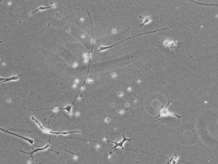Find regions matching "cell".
<instances>
[{
	"instance_id": "obj_1",
	"label": "cell",
	"mask_w": 218,
	"mask_h": 164,
	"mask_svg": "<svg viewBox=\"0 0 218 164\" xmlns=\"http://www.w3.org/2000/svg\"><path fill=\"white\" fill-rule=\"evenodd\" d=\"M31 119L32 121H34L36 124L40 128L41 130L44 132H47V133H49V134H55L56 135H60V134H62L63 135H68L69 134H71V133H78L79 132V131L77 130V131H73L70 132H53L51 131V130H49L45 128L43 126H42L41 123L38 120L36 119L33 116L31 117Z\"/></svg>"
},
{
	"instance_id": "obj_2",
	"label": "cell",
	"mask_w": 218,
	"mask_h": 164,
	"mask_svg": "<svg viewBox=\"0 0 218 164\" xmlns=\"http://www.w3.org/2000/svg\"><path fill=\"white\" fill-rule=\"evenodd\" d=\"M170 104V102H168V104L167 105L166 107L164 108L163 106H162V110L160 111V112L158 113L157 116L156 117V119L158 118V117H166V116H168V115H171V116H174L175 117H178L179 119V120H180V119L182 117V116H179V115H176V114H175V113H173V112H170L169 111L167 110V107L169 106V104Z\"/></svg>"
},
{
	"instance_id": "obj_3",
	"label": "cell",
	"mask_w": 218,
	"mask_h": 164,
	"mask_svg": "<svg viewBox=\"0 0 218 164\" xmlns=\"http://www.w3.org/2000/svg\"><path fill=\"white\" fill-rule=\"evenodd\" d=\"M164 30V29L161 30H155V31H152V32H149L147 33H141V34H138V35H136V36H134V37H132L129 38L127 39H125V40H123V41H120V42H119V43H117V44H115V45H112L110 46H101L100 47L99 49V52H101V51H103V50H105L110 49V48H111L112 47L114 46L117 45H119V44H120V43H122V42H124L126 40H128V39H132V38L135 37H138V36H140V35H143V34H148V33H154L157 31H161V30Z\"/></svg>"
},
{
	"instance_id": "obj_4",
	"label": "cell",
	"mask_w": 218,
	"mask_h": 164,
	"mask_svg": "<svg viewBox=\"0 0 218 164\" xmlns=\"http://www.w3.org/2000/svg\"><path fill=\"white\" fill-rule=\"evenodd\" d=\"M56 136H55L54 138L53 139V140H52V141H50V142H49V144H48L47 145H46L45 146V147H41V148H37L36 149L33 150H32L31 152H25V151H23V150H20L21 152H22V153H24V154H29V155L30 156H31V157L32 158V159H34V158H33V154H34V153H36V152H38V151H43V150H45L47 149L49 147V146H50V144H52V142L53 141V140L54 139H55V138H56Z\"/></svg>"
},
{
	"instance_id": "obj_5",
	"label": "cell",
	"mask_w": 218,
	"mask_h": 164,
	"mask_svg": "<svg viewBox=\"0 0 218 164\" xmlns=\"http://www.w3.org/2000/svg\"><path fill=\"white\" fill-rule=\"evenodd\" d=\"M123 140H122V141H120V142H118V141H116V142H113V141H109L108 140V141L109 142H111V143H114V144H115V146L114 147L112 148V149H114V150L113 151H115V150H117V147H121V149H122V151H121V153H122V152H123V150H124V148L123 147V145H124V143L125 142V141H131V140L132 139H127L126 138V137L125 136V135L124 134H123Z\"/></svg>"
},
{
	"instance_id": "obj_6",
	"label": "cell",
	"mask_w": 218,
	"mask_h": 164,
	"mask_svg": "<svg viewBox=\"0 0 218 164\" xmlns=\"http://www.w3.org/2000/svg\"><path fill=\"white\" fill-rule=\"evenodd\" d=\"M0 130L1 131L3 132H5V133H8V134H11V135H13V136H16L26 141L27 142L29 143V144L31 145H33L34 141H35L33 140L30 139L28 138L22 136H20V135L16 134V133H13V132H11L8 131V130H6L3 129L1 128H0Z\"/></svg>"
},
{
	"instance_id": "obj_7",
	"label": "cell",
	"mask_w": 218,
	"mask_h": 164,
	"mask_svg": "<svg viewBox=\"0 0 218 164\" xmlns=\"http://www.w3.org/2000/svg\"><path fill=\"white\" fill-rule=\"evenodd\" d=\"M57 6V5H53V6H50V7H39V8H38L36 10H35L34 11H33V12H31V13H29V14H28V15H27V16L26 17H25V19H24L23 20V21L25 19H26V18H27L28 17H29V16H30V15H32V14H34V13H35V12H37L39 11L40 10H47V9H49L51 8H53V7H55V6Z\"/></svg>"
},
{
	"instance_id": "obj_8",
	"label": "cell",
	"mask_w": 218,
	"mask_h": 164,
	"mask_svg": "<svg viewBox=\"0 0 218 164\" xmlns=\"http://www.w3.org/2000/svg\"><path fill=\"white\" fill-rule=\"evenodd\" d=\"M22 75H19L9 77V78H6V79L5 80H4V81L0 82V84L2 83H4V82L10 81H17V80H19L20 77L22 76Z\"/></svg>"
},
{
	"instance_id": "obj_9",
	"label": "cell",
	"mask_w": 218,
	"mask_h": 164,
	"mask_svg": "<svg viewBox=\"0 0 218 164\" xmlns=\"http://www.w3.org/2000/svg\"><path fill=\"white\" fill-rule=\"evenodd\" d=\"M139 17L141 19H143V20H144V22H143V24H141V25H140V27H141V26H143L145 24L148 23V22L152 20L153 19V18H152V17H147V18H143V17H141V16H139Z\"/></svg>"
},
{
	"instance_id": "obj_10",
	"label": "cell",
	"mask_w": 218,
	"mask_h": 164,
	"mask_svg": "<svg viewBox=\"0 0 218 164\" xmlns=\"http://www.w3.org/2000/svg\"><path fill=\"white\" fill-rule=\"evenodd\" d=\"M174 156H173V157L171 158V159L168 160V161H167V163L166 164H171V163L172 160H173V159L174 157Z\"/></svg>"
},
{
	"instance_id": "obj_11",
	"label": "cell",
	"mask_w": 218,
	"mask_h": 164,
	"mask_svg": "<svg viewBox=\"0 0 218 164\" xmlns=\"http://www.w3.org/2000/svg\"><path fill=\"white\" fill-rule=\"evenodd\" d=\"M6 78H2V77H0V82L2 81H4L6 79Z\"/></svg>"
},
{
	"instance_id": "obj_12",
	"label": "cell",
	"mask_w": 218,
	"mask_h": 164,
	"mask_svg": "<svg viewBox=\"0 0 218 164\" xmlns=\"http://www.w3.org/2000/svg\"><path fill=\"white\" fill-rule=\"evenodd\" d=\"M1 42H2L1 41H0V43H1Z\"/></svg>"
}]
</instances>
